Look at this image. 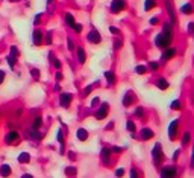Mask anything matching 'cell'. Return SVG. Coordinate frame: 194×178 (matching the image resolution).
<instances>
[{"label":"cell","mask_w":194,"mask_h":178,"mask_svg":"<svg viewBox=\"0 0 194 178\" xmlns=\"http://www.w3.org/2000/svg\"><path fill=\"white\" fill-rule=\"evenodd\" d=\"M176 55V47H165L164 49V52H162V59L167 61V59H171L173 56Z\"/></svg>","instance_id":"13"},{"label":"cell","mask_w":194,"mask_h":178,"mask_svg":"<svg viewBox=\"0 0 194 178\" xmlns=\"http://www.w3.org/2000/svg\"><path fill=\"white\" fill-rule=\"evenodd\" d=\"M109 31H111V32H112L114 35H118V34H120V29H117V28H114V26H111V28H109Z\"/></svg>","instance_id":"42"},{"label":"cell","mask_w":194,"mask_h":178,"mask_svg":"<svg viewBox=\"0 0 194 178\" xmlns=\"http://www.w3.org/2000/svg\"><path fill=\"white\" fill-rule=\"evenodd\" d=\"M171 41H173V40H170V38H167V37H165L162 32H161V34H158L156 37H155V44H156L158 47H161V49L169 47Z\"/></svg>","instance_id":"2"},{"label":"cell","mask_w":194,"mask_h":178,"mask_svg":"<svg viewBox=\"0 0 194 178\" xmlns=\"http://www.w3.org/2000/svg\"><path fill=\"white\" fill-rule=\"evenodd\" d=\"M65 172H67L68 175H74V174H76V168H67Z\"/></svg>","instance_id":"41"},{"label":"cell","mask_w":194,"mask_h":178,"mask_svg":"<svg viewBox=\"0 0 194 178\" xmlns=\"http://www.w3.org/2000/svg\"><path fill=\"white\" fill-rule=\"evenodd\" d=\"M65 23H67V26L68 28H73L74 26V17H73V14H70V12H67L65 14Z\"/></svg>","instance_id":"26"},{"label":"cell","mask_w":194,"mask_h":178,"mask_svg":"<svg viewBox=\"0 0 194 178\" xmlns=\"http://www.w3.org/2000/svg\"><path fill=\"white\" fill-rule=\"evenodd\" d=\"M140 136H141L143 140H150V138L155 136V133L150 128H143V130H141V133H140Z\"/></svg>","instance_id":"17"},{"label":"cell","mask_w":194,"mask_h":178,"mask_svg":"<svg viewBox=\"0 0 194 178\" xmlns=\"http://www.w3.org/2000/svg\"><path fill=\"white\" fill-rule=\"evenodd\" d=\"M40 18H41V14H38V15L35 17V20H33V23H35V24H38V23H40Z\"/></svg>","instance_id":"53"},{"label":"cell","mask_w":194,"mask_h":178,"mask_svg":"<svg viewBox=\"0 0 194 178\" xmlns=\"http://www.w3.org/2000/svg\"><path fill=\"white\" fill-rule=\"evenodd\" d=\"M135 116L140 117V119H143V117H144V108H143V107H138V108L135 110Z\"/></svg>","instance_id":"30"},{"label":"cell","mask_w":194,"mask_h":178,"mask_svg":"<svg viewBox=\"0 0 194 178\" xmlns=\"http://www.w3.org/2000/svg\"><path fill=\"white\" fill-rule=\"evenodd\" d=\"M11 56H12V58H17V56H18V50H17L15 46L11 47Z\"/></svg>","instance_id":"36"},{"label":"cell","mask_w":194,"mask_h":178,"mask_svg":"<svg viewBox=\"0 0 194 178\" xmlns=\"http://www.w3.org/2000/svg\"><path fill=\"white\" fill-rule=\"evenodd\" d=\"M46 43H47V44H52V34H50V32L46 35Z\"/></svg>","instance_id":"48"},{"label":"cell","mask_w":194,"mask_h":178,"mask_svg":"<svg viewBox=\"0 0 194 178\" xmlns=\"http://www.w3.org/2000/svg\"><path fill=\"white\" fill-rule=\"evenodd\" d=\"M190 140H191V133H190V131H185L184 136H182V138H180V145L187 146V145L190 143Z\"/></svg>","instance_id":"23"},{"label":"cell","mask_w":194,"mask_h":178,"mask_svg":"<svg viewBox=\"0 0 194 178\" xmlns=\"http://www.w3.org/2000/svg\"><path fill=\"white\" fill-rule=\"evenodd\" d=\"M71 99H73V94L71 93H61L59 96V104L62 108H68L70 104H71Z\"/></svg>","instance_id":"9"},{"label":"cell","mask_w":194,"mask_h":178,"mask_svg":"<svg viewBox=\"0 0 194 178\" xmlns=\"http://www.w3.org/2000/svg\"><path fill=\"white\" fill-rule=\"evenodd\" d=\"M149 69H150L152 72H156V70L159 69V64H158L156 61H150V62H149Z\"/></svg>","instance_id":"31"},{"label":"cell","mask_w":194,"mask_h":178,"mask_svg":"<svg viewBox=\"0 0 194 178\" xmlns=\"http://www.w3.org/2000/svg\"><path fill=\"white\" fill-rule=\"evenodd\" d=\"M53 59V58H52ZM53 66L56 67V69H61V62H59V59H53Z\"/></svg>","instance_id":"49"},{"label":"cell","mask_w":194,"mask_h":178,"mask_svg":"<svg viewBox=\"0 0 194 178\" xmlns=\"http://www.w3.org/2000/svg\"><path fill=\"white\" fill-rule=\"evenodd\" d=\"M5 76H6V75H5V72H3V70H0V84H2V82L5 81Z\"/></svg>","instance_id":"51"},{"label":"cell","mask_w":194,"mask_h":178,"mask_svg":"<svg viewBox=\"0 0 194 178\" xmlns=\"http://www.w3.org/2000/svg\"><path fill=\"white\" fill-rule=\"evenodd\" d=\"M190 166L194 168V146H193V151H191V163H190Z\"/></svg>","instance_id":"47"},{"label":"cell","mask_w":194,"mask_h":178,"mask_svg":"<svg viewBox=\"0 0 194 178\" xmlns=\"http://www.w3.org/2000/svg\"><path fill=\"white\" fill-rule=\"evenodd\" d=\"M126 8V0H112L111 2V12L112 14H118Z\"/></svg>","instance_id":"5"},{"label":"cell","mask_w":194,"mask_h":178,"mask_svg":"<svg viewBox=\"0 0 194 178\" xmlns=\"http://www.w3.org/2000/svg\"><path fill=\"white\" fill-rule=\"evenodd\" d=\"M156 87L159 88V90H167V88L170 87V84H169V81H167V79L159 78V79L156 81Z\"/></svg>","instance_id":"20"},{"label":"cell","mask_w":194,"mask_h":178,"mask_svg":"<svg viewBox=\"0 0 194 178\" xmlns=\"http://www.w3.org/2000/svg\"><path fill=\"white\" fill-rule=\"evenodd\" d=\"M131 178H138V172H137V169H131Z\"/></svg>","instance_id":"43"},{"label":"cell","mask_w":194,"mask_h":178,"mask_svg":"<svg viewBox=\"0 0 194 178\" xmlns=\"http://www.w3.org/2000/svg\"><path fill=\"white\" fill-rule=\"evenodd\" d=\"M77 59H79L81 64H85V59H86V55H85V50L82 47H77Z\"/></svg>","instance_id":"22"},{"label":"cell","mask_w":194,"mask_h":178,"mask_svg":"<svg viewBox=\"0 0 194 178\" xmlns=\"http://www.w3.org/2000/svg\"><path fill=\"white\" fill-rule=\"evenodd\" d=\"M108 110H109V104H108V102H103V104L100 105V108L97 110V113L94 114L96 119H97V120L105 119V117L108 116Z\"/></svg>","instance_id":"7"},{"label":"cell","mask_w":194,"mask_h":178,"mask_svg":"<svg viewBox=\"0 0 194 178\" xmlns=\"http://www.w3.org/2000/svg\"><path fill=\"white\" fill-rule=\"evenodd\" d=\"M124 175V169L123 168H118L117 171H115V177H123Z\"/></svg>","instance_id":"40"},{"label":"cell","mask_w":194,"mask_h":178,"mask_svg":"<svg viewBox=\"0 0 194 178\" xmlns=\"http://www.w3.org/2000/svg\"><path fill=\"white\" fill-rule=\"evenodd\" d=\"M164 6L167 9V14L170 17V24L173 26V24H176V14H174V8H173L171 0H164Z\"/></svg>","instance_id":"3"},{"label":"cell","mask_w":194,"mask_h":178,"mask_svg":"<svg viewBox=\"0 0 194 178\" xmlns=\"http://www.w3.org/2000/svg\"><path fill=\"white\" fill-rule=\"evenodd\" d=\"M21 178H33L31 174H24V175H21Z\"/></svg>","instance_id":"54"},{"label":"cell","mask_w":194,"mask_h":178,"mask_svg":"<svg viewBox=\"0 0 194 178\" xmlns=\"http://www.w3.org/2000/svg\"><path fill=\"white\" fill-rule=\"evenodd\" d=\"M170 108H171V110H180V108H182V105H180L179 100H174V102H171Z\"/></svg>","instance_id":"34"},{"label":"cell","mask_w":194,"mask_h":178,"mask_svg":"<svg viewBox=\"0 0 194 178\" xmlns=\"http://www.w3.org/2000/svg\"><path fill=\"white\" fill-rule=\"evenodd\" d=\"M20 140V134L18 131H9L6 136H5V143L6 145H14Z\"/></svg>","instance_id":"8"},{"label":"cell","mask_w":194,"mask_h":178,"mask_svg":"<svg viewBox=\"0 0 194 178\" xmlns=\"http://www.w3.org/2000/svg\"><path fill=\"white\" fill-rule=\"evenodd\" d=\"M180 11V14H185V15H191L193 14V11H194V6L191 3H184L182 6L179 8Z\"/></svg>","instance_id":"15"},{"label":"cell","mask_w":194,"mask_h":178,"mask_svg":"<svg viewBox=\"0 0 194 178\" xmlns=\"http://www.w3.org/2000/svg\"><path fill=\"white\" fill-rule=\"evenodd\" d=\"M32 41H33L35 46L43 44V32H41L40 29H35V31H33V34H32Z\"/></svg>","instance_id":"14"},{"label":"cell","mask_w":194,"mask_h":178,"mask_svg":"<svg viewBox=\"0 0 194 178\" xmlns=\"http://www.w3.org/2000/svg\"><path fill=\"white\" fill-rule=\"evenodd\" d=\"M6 61H8L9 67H11V69H14V66H15V58H12L11 55H8V56H6Z\"/></svg>","instance_id":"33"},{"label":"cell","mask_w":194,"mask_h":178,"mask_svg":"<svg viewBox=\"0 0 194 178\" xmlns=\"http://www.w3.org/2000/svg\"><path fill=\"white\" fill-rule=\"evenodd\" d=\"M43 125V117L41 116H36L35 119H33V123H32V128L33 130H38L40 126Z\"/></svg>","instance_id":"28"},{"label":"cell","mask_w":194,"mask_h":178,"mask_svg":"<svg viewBox=\"0 0 194 178\" xmlns=\"http://www.w3.org/2000/svg\"><path fill=\"white\" fill-rule=\"evenodd\" d=\"M134 100H135V94H134V92L129 90V92L124 93V97H123V105H124V107H131Z\"/></svg>","instance_id":"12"},{"label":"cell","mask_w":194,"mask_h":178,"mask_svg":"<svg viewBox=\"0 0 194 178\" xmlns=\"http://www.w3.org/2000/svg\"><path fill=\"white\" fill-rule=\"evenodd\" d=\"M28 134H29V138H35V140H41V137H43V134H41V133H38V131H36V130H33V128H32Z\"/></svg>","instance_id":"25"},{"label":"cell","mask_w":194,"mask_h":178,"mask_svg":"<svg viewBox=\"0 0 194 178\" xmlns=\"http://www.w3.org/2000/svg\"><path fill=\"white\" fill-rule=\"evenodd\" d=\"M159 23V17H153L150 18V24H158Z\"/></svg>","instance_id":"45"},{"label":"cell","mask_w":194,"mask_h":178,"mask_svg":"<svg viewBox=\"0 0 194 178\" xmlns=\"http://www.w3.org/2000/svg\"><path fill=\"white\" fill-rule=\"evenodd\" d=\"M126 130L129 131V133H135V123H134V120H127L126 122Z\"/></svg>","instance_id":"29"},{"label":"cell","mask_w":194,"mask_h":178,"mask_svg":"<svg viewBox=\"0 0 194 178\" xmlns=\"http://www.w3.org/2000/svg\"><path fill=\"white\" fill-rule=\"evenodd\" d=\"M11 172H12V169H11L9 164H2V166H0V177L6 178V177L11 175Z\"/></svg>","instance_id":"18"},{"label":"cell","mask_w":194,"mask_h":178,"mask_svg":"<svg viewBox=\"0 0 194 178\" xmlns=\"http://www.w3.org/2000/svg\"><path fill=\"white\" fill-rule=\"evenodd\" d=\"M61 78H62V75H61V72H58V73H56V79H58V81H59V79H61Z\"/></svg>","instance_id":"55"},{"label":"cell","mask_w":194,"mask_h":178,"mask_svg":"<svg viewBox=\"0 0 194 178\" xmlns=\"http://www.w3.org/2000/svg\"><path fill=\"white\" fill-rule=\"evenodd\" d=\"M177 175L176 166H164L161 169V178H174Z\"/></svg>","instance_id":"4"},{"label":"cell","mask_w":194,"mask_h":178,"mask_svg":"<svg viewBox=\"0 0 194 178\" xmlns=\"http://www.w3.org/2000/svg\"><path fill=\"white\" fill-rule=\"evenodd\" d=\"M152 158H153L155 166H161V163L164 161V152H162L161 143H155V146L152 149Z\"/></svg>","instance_id":"1"},{"label":"cell","mask_w":194,"mask_h":178,"mask_svg":"<svg viewBox=\"0 0 194 178\" xmlns=\"http://www.w3.org/2000/svg\"><path fill=\"white\" fill-rule=\"evenodd\" d=\"M111 154H112V151L111 148H103L102 149V160H103V164L105 166H109V163H111Z\"/></svg>","instance_id":"11"},{"label":"cell","mask_w":194,"mask_h":178,"mask_svg":"<svg viewBox=\"0 0 194 178\" xmlns=\"http://www.w3.org/2000/svg\"><path fill=\"white\" fill-rule=\"evenodd\" d=\"M194 32V23H190L188 24V34H193Z\"/></svg>","instance_id":"50"},{"label":"cell","mask_w":194,"mask_h":178,"mask_svg":"<svg viewBox=\"0 0 194 178\" xmlns=\"http://www.w3.org/2000/svg\"><path fill=\"white\" fill-rule=\"evenodd\" d=\"M76 136H77V138H79L81 142H85L86 138H88V131L84 130V128H79V130L76 131Z\"/></svg>","instance_id":"19"},{"label":"cell","mask_w":194,"mask_h":178,"mask_svg":"<svg viewBox=\"0 0 194 178\" xmlns=\"http://www.w3.org/2000/svg\"><path fill=\"white\" fill-rule=\"evenodd\" d=\"M73 29H74V32H77V34H81V32H82V24H81V23H74V26H73Z\"/></svg>","instance_id":"37"},{"label":"cell","mask_w":194,"mask_h":178,"mask_svg":"<svg viewBox=\"0 0 194 178\" xmlns=\"http://www.w3.org/2000/svg\"><path fill=\"white\" fill-rule=\"evenodd\" d=\"M162 34H164L167 38L173 40V28H171L170 23H164V26H162Z\"/></svg>","instance_id":"16"},{"label":"cell","mask_w":194,"mask_h":178,"mask_svg":"<svg viewBox=\"0 0 194 178\" xmlns=\"http://www.w3.org/2000/svg\"><path fill=\"white\" fill-rule=\"evenodd\" d=\"M52 2H53V0H47V3H52Z\"/></svg>","instance_id":"56"},{"label":"cell","mask_w":194,"mask_h":178,"mask_svg":"<svg viewBox=\"0 0 194 178\" xmlns=\"http://www.w3.org/2000/svg\"><path fill=\"white\" fill-rule=\"evenodd\" d=\"M156 6V0H144V11L149 12Z\"/></svg>","instance_id":"21"},{"label":"cell","mask_w":194,"mask_h":178,"mask_svg":"<svg viewBox=\"0 0 194 178\" xmlns=\"http://www.w3.org/2000/svg\"><path fill=\"white\" fill-rule=\"evenodd\" d=\"M31 75L33 76L35 79H38V78H40V70H36V69H32V70H31Z\"/></svg>","instance_id":"38"},{"label":"cell","mask_w":194,"mask_h":178,"mask_svg":"<svg viewBox=\"0 0 194 178\" xmlns=\"http://www.w3.org/2000/svg\"><path fill=\"white\" fill-rule=\"evenodd\" d=\"M135 72H137L138 75H144V73L147 72V67H146V66H137V67H135Z\"/></svg>","instance_id":"32"},{"label":"cell","mask_w":194,"mask_h":178,"mask_svg":"<svg viewBox=\"0 0 194 178\" xmlns=\"http://www.w3.org/2000/svg\"><path fill=\"white\" fill-rule=\"evenodd\" d=\"M177 128H179V120L174 119V120L169 125V138H170V140H176V137H177Z\"/></svg>","instance_id":"6"},{"label":"cell","mask_w":194,"mask_h":178,"mask_svg":"<svg viewBox=\"0 0 194 178\" xmlns=\"http://www.w3.org/2000/svg\"><path fill=\"white\" fill-rule=\"evenodd\" d=\"M67 44H68V50H74V43L71 38H67Z\"/></svg>","instance_id":"39"},{"label":"cell","mask_w":194,"mask_h":178,"mask_svg":"<svg viewBox=\"0 0 194 178\" xmlns=\"http://www.w3.org/2000/svg\"><path fill=\"white\" fill-rule=\"evenodd\" d=\"M121 46H123V40L118 38V40H115V43H114V50H118Z\"/></svg>","instance_id":"35"},{"label":"cell","mask_w":194,"mask_h":178,"mask_svg":"<svg viewBox=\"0 0 194 178\" xmlns=\"http://www.w3.org/2000/svg\"><path fill=\"white\" fill-rule=\"evenodd\" d=\"M99 102H100V97H94V99H93V102H91V107L99 105Z\"/></svg>","instance_id":"46"},{"label":"cell","mask_w":194,"mask_h":178,"mask_svg":"<svg viewBox=\"0 0 194 178\" xmlns=\"http://www.w3.org/2000/svg\"><path fill=\"white\" fill-rule=\"evenodd\" d=\"M105 78H106V81H108V84L109 85H114L115 84V76H114V73L112 72H105Z\"/></svg>","instance_id":"27"},{"label":"cell","mask_w":194,"mask_h":178,"mask_svg":"<svg viewBox=\"0 0 194 178\" xmlns=\"http://www.w3.org/2000/svg\"><path fill=\"white\" fill-rule=\"evenodd\" d=\"M112 152H115V154H120L121 152V148L120 146H112V149H111Z\"/></svg>","instance_id":"44"},{"label":"cell","mask_w":194,"mask_h":178,"mask_svg":"<svg viewBox=\"0 0 194 178\" xmlns=\"http://www.w3.org/2000/svg\"><path fill=\"white\" fill-rule=\"evenodd\" d=\"M86 38H88V41H89V43H93V44H99V43L102 41V37H100V34L97 32V29L89 31L88 35H86Z\"/></svg>","instance_id":"10"},{"label":"cell","mask_w":194,"mask_h":178,"mask_svg":"<svg viewBox=\"0 0 194 178\" xmlns=\"http://www.w3.org/2000/svg\"><path fill=\"white\" fill-rule=\"evenodd\" d=\"M29 160H31V155L28 154V152H21V154L18 155V161H20L21 164H26V163H29Z\"/></svg>","instance_id":"24"},{"label":"cell","mask_w":194,"mask_h":178,"mask_svg":"<svg viewBox=\"0 0 194 178\" xmlns=\"http://www.w3.org/2000/svg\"><path fill=\"white\" fill-rule=\"evenodd\" d=\"M179 152H180V151L177 149V151L174 152V154H173V161H177V158H179Z\"/></svg>","instance_id":"52"}]
</instances>
